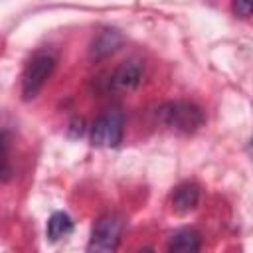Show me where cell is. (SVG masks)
Instances as JSON below:
<instances>
[{"label": "cell", "mask_w": 253, "mask_h": 253, "mask_svg": "<svg viewBox=\"0 0 253 253\" xmlns=\"http://www.w3.org/2000/svg\"><path fill=\"white\" fill-rule=\"evenodd\" d=\"M125 132V115L113 107L101 113L91 125V144L99 148H115L121 144Z\"/></svg>", "instance_id": "cell-3"}, {"label": "cell", "mask_w": 253, "mask_h": 253, "mask_svg": "<svg viewBox=\"0 0 253 253\" xmlns=\"http://www.w3.org/2000/svg\"><path fill=\"white\" fill-rule=\"evenodd\" d=\"M170 251H178V253H192V251H200L202 249V237L196 229L192 227H184L178 229L168 243Z\"/></svg>", "instance_id": "cell-8"}, {"label": "cell", "mask_w": 253, "mask_h": 253, "mask_svg": "<svg viewBox=\"0 0 253 253\" xmlns=\"http://www.w3.org/2000/svg\"><path fill=\"white\" fill-rule=\"evenodd\" d=\"M123 43V36L117 30H103L91 43V59H103L107 55H111L115 49H119Z\"/></svg>", "instance_id": "cell-7"}, {"label": "cell", "mask_w": 253, "mask_h": 253, "mask_svg": "<svg viewBox=\"0 0 253 253\" xmlns=\"http://www.w3.org/2000/svg\"><path fill=\"white\" fill-rule=\"evenodd\" d=\"M55 55L51 51H38L28 61L22 75V97L24 101H32L43 89L47 79L55 69Z\"/></svg>", "instance_id": "cell-2"}, {"label": "cell", "mask_w": 253, "mask_h": 253, "mask_svg": "<svg viewBox=\"0 0 253 253\" xmlns=\"http://www.w3.org/2000/svg\"><path fill=\"white\" fill-rule=\"evenodd\" d=\"M156 117L164 126H168L174 132H182V134H192L206 123L204 111L190 101L164 103L158 107Z\"/></svg>", "instance_id": "cell-1"}, {"label": "cell", "mask_w": 253, "mask_h": 253, "mask_svg": "<svg viewBox=\"0 0 253 253\" xmlns=\"http://www.w3.org/2000/svg\"><path fill=\"white\" fill-rule=\"evenodd\" d=\"M233 12L235 16L247 20L253 12V0H233Z\"/></svg>", "instance_id": "cell-11"}, {"label": "cell", "mask_w": 253, "mask_h": 253, "mask_svg": "<svg viewBox=\"0 0 253 253\" xmlns=\"http://www.w3.org/2000/svg\"><path fill=\"white\" fill-rule=\"evenodd\" d=\"M142 75H144V65L140 59H128L125 63H121L111 79H109V87L113 91H119V93H128V91H134L140 81H142Z\"/></svg>", "instance_id": "cell-5"}, {"label": "cell", "mask_w": 253, "mask_h": 253, "mask_svg": "<svg viewBox=\"0 0 253 253\" xmlns=\"http://www.w3.org/2000/svg\"><path fill=\"white\" fill-rule=\"evenodd\" d=\"M71 231H73V221L67 213H63V211L51 213V217L47 219V237L51 241H59V239L67 237Z\"/></svg>", "instance_id": "cell-9"}, {"label": "cell", "mask_w": 253, "mask_h": 253, "mask_svg": "<svg viewBox=\"0 0 253 253\" xmlns=\"http://www.w3.org/2000/svg\"><path fill=\"white\" fill-rule=\"evenodd\" d=\"M123 227H125V221H123L121 215H117V213L101 215L93 225L87 249L89 251H101V253L115 251L119 247V243H121Z\"/></svg>", "instance_id": "cell-4"}, {"label": "cell", "mask_w": 253, "mask_h": 253, "mask_svg": "<svg viewBox=\"0 0 253 253\" xmlns=\"http://www.w3.org/2000/svg\"><path fill=\"white\" fill-rule=\"evenodd\" d=\"M10 176V136L0 130V180Z\"/></svg>", "instance_id": "cell-10"}, {"label": "cell", "mask_w": 253, "mask_h": 253, "mask_svg": "<svg viewBox=\"0 0 253 253\" xmlns=\"http://www.w3.org/2000/svg\"><path fill=\"white\" fill-rule=\"evenodd\" d=\"M200 202V186L194 182H182L172 192V210L180 215L196 210Z\"/></svg>", "instance_id": "cell-6"}]
</instances>
